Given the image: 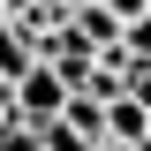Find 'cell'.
<instances>
[{"label": "cell", "instance_id": "cell-9", "mask_svg": "<svg viewBox=\"0 0 151 151\" xmlns=\"http://www.w3.org/2000/svg\"><path fill=\"white\" fill-rule=\"evenodd\" d=\"M98 151H144V144H98Z\"/></svg>", "mask_w": 151, "mask_h": 151}, {"label": "cell", "instance_id": "cell-2", "mask_svg": "<svg viewBox=\"0 0 151 151\" xmlns=\"http://www.w3.org/2000/svg\"><path fill=\"white\" fill-rule=\"evenodd\" d=\"M151 136V106L136 91H121V98H106V144H144Z\"/></svg>", "mask_w": 151, "mask_h": 151}, {"label": "cell", "instance_id": "cell-1", "mask_svg": "<svg viewBox=\"0 0 151 151\" xmlns=\"http://www.w3.org/2000/svg\"><path fill=\"white\" fill-rule=\"evenodd\" d=\"M60 106H68L60 68H53V60H30V68L15 76V121H23V129H45V121H60Z\"/></svg>", "mask_w": 151, "mask_h": 151}, {"label": "cell", "instance_id": "cell-6", "mask_svg": "<svg viewBox=\"0 0 151 151\" xmlns=\"http://www.w3.org/2000/svg\"><path fill=\"white\" fill-rule=\"evenodd\" d=\"M38 136H45V151H98V144H83V136H68L60 121H53V129H38Z\"/></svg>", "mask_w": 151, "mask_h": 151}, {"label": "cell", "instance_id": "cell-8", "mask_svg": "<svg viewBox=\"0 0 151 151\" xmlns=\"http://www.w3.org/2000/svg\"><path fill=\"white\" fill-rule=\"evenodd\" d=\"M98 8H106V15H121V23H136V15L151 8V0H98Z\"/></svg>", "mask_w": 151, "mask_h": 151}, {"label": "cell", "instance_id": "cell-5", "mask_svg": "<svg viewBox=\"0 0 151 151\" xmlns=\"http://www.w3.org/2000/svg\"><path fill=\"white\" fill-rule=\"evenodd\" d=\"M0 151H45L38 129H0Z\"/></svg>", "mask_w": 151, "mask_h": 151}, {"label": "cell", "instance_id": "cell-4", "mask_svg": "<svg viewBox=\"0 0 151 151\" xmlns=\"http://www.w3.org/2000/svg\"><path fill=\"white\" fill-rule=\"evenodd\" d=\"M30 60H38V45H30V38H23V23L8 15V8H0V76L15 83V76L30 68Z\"/></svg>", "mask_w": 151, "mask_h": 151}, {"label": "cell", "instance_id": "cell-10", "mask_svg": "<svg viewBox=\"0 0 151 151\" xmlns=\"http://www.w3.org/2000/svg\"><path fill=\"white\" fill-rule=\"evenodd\" d=\"M144 15H151V8H144Z\"/></svg>", "mask_w": 151, "mask_h": 151}, {"label": "cell", "instance_id": "cell-3", "mask_svg": "<svg viewBox=\"0 0 151 151\" xmlns=\"http://www.w3.org/2000/svg\"><path fill=\"white\" fill-rule=\"evenodd\" d=\"M45 129H53V121H45ZM60 129H68V136H83V144H106V106H98V98H83V91H68Z\"/></svg>", "mask_w": 151, "mask_h": 151}, {"label": "cell", "instance_id": "cell-7", "mask_svg": "<svg viewBox=\"0 0 151 151\" xmlns=\"http://www.w3.org/2000/svg\"><path fill=\"white\" fill-rule=\"evenodd\" d=\"M0 129H23V121H15V83H8V76H0Z\"/></svg>", "mask_w": 151, "mask_h": 151}]
</instances>
